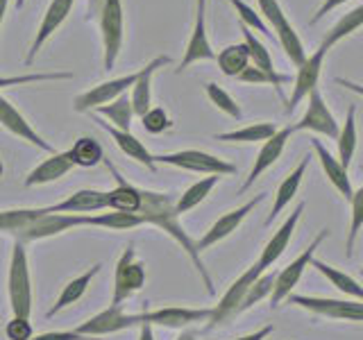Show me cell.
Returning <instances> with one entry per match:
<instances>
[{
	"instance_id": "obj_1",
	"label": "cell",
	"mask_w": 363,
	"mask_h": 340,
	"mask_svg": "<svg viewBox=\"0 0 363 340\" xmlns=\"http://www.w3.org/2000/svg\"><path fill=\"white\" fill-rule=\"evenodd\" d=\"M141 191V207H139V213L145 225H155L159 227L162 232H166L173 241L184 249L186 256L193 261V266H196L198 275L204 283V288H207L209 295L216 293L213 288V281L209 277L207 268H204L202 259L196 249V241L189 236V232L184 230V225L179 220V213L175 211V200L170 193H164V191H150V188H139Z\"/></svg>"
},
{
	"instance_id": "obj_2",
	"label": "cell",
	"mask_w": 363,
	"mask_h": 340,
	"mask_svg": "<svg viewBox=\"0 0 363 340\" xmlns=\"http://www.w3.org/2000/svg\"><path fill=\"white\" fill-rule=\"evenodd\" d=\"M98 18L102 37V66L111 71L123 50L125 16L121 0H86V21Z\"/></svg>"
},
{
	"instance_id": "obj_3",
	"label": "cell",
	"mask_w": 363,
	"mask_h": 340,
	"mask_svg": "<svg viewBox=\"0 0 363 340\" xmlns=\"http://www.w3.org/2000/svg\"><path fill=\"white\" fill-rule=\"evenodd\" d=\"M7 295H9L11 315L30 317V313H32V279H30L28 252H26V245L23 243H14V247H11Z\"/></svg>"
},
{
	"instance_id": "obj_4",
	"label": "cell",
	"mask_w": 363,
	"mask_h": 340,
	"mask_svg": "<svg viewBox=\"0 0 363 340\" xmlns=\"http://www.w3.org/2000/svg\"><path fill=\"white\" fill-rule=\"evenodd\" d=\"M257 3H259V16H264L270 23L272 30H275V37L281 45L284 55H286L289 62L298 68L304 62L306 50H304V43L300 39V34L295 32L289 16L284 14L279 0H257Z\"/></svg>"
},
{
	"instance_id": "obj_5",
	"label": "cell",
	"mask_w": 363,
	"mask_h": 340,
	"mask_svg": "<svg viewBox=\"0 0 363 340\" xmlns=\"http://www.w3.org/2000/svg\"><path fill=\"white\" fill-rule=\"evenodd\" d=\"M152 159H155V164L182 168V170H189V173H198V175L225 177V175L236 173L234 164L204 150H177V152H166V154H152Z\"/></svg>"
},
{
	"instance_id": "obj_6",
	"label": "cell",
	"mask_w": 363,
	"mask_h": 340,
	"mask_svg": "<svg viewBox=\"0 0 363 340\" xmlns=\"http://www.w3.org/2000/svg\"><path fill=\"white\" fill-rule=\"evenodd\" d=\"M145 279H147L145 264L136 259L134 245H128V247L123 249L121 259L116 261L111 306H123V302H128L132 295H136L145 286Z\"/></svg>"
},
{
	"instance_id": "obj_7",
	"label": "cell",
	"mask_w": 363,
	"mask_h": 340,
	"mask_svg": "<svg viewBox=\"0 0 363 340\" xmlns=\"http://www.w3.org/2000/svg\"><path fill=\"white\" fill-rule=\"evenodd\" d=\"M325 238H329V230H320L313 241L309 243V247L304 249V252L291 261V264L286 268H281L279 272H275V283H272V293H270V306L272 309H277V306L289 298V295H293V288L298 286V281L302 279V275L306 272V268L311 266V259L315 256V249L323 245Z\"/></svg>"
},
{
	"instance_id": "obj_8",
	"label": "cell",
	"mask_w": 363,
	"mask_h": 340,
	"mask_svg": "<svg viewBox=\"0 0 363 340\" xmlns=\"http://www.w3.org/2000/svg\"><path fill=\"white\" fill-rule=\"evenodd\" d=\"M289 304L304 309L313 315L332 317V320L361 322L363 304L361 300H336V298H318V295H289Z\"/></svg>"
},
{
	"instance_id": "obj_9",
	"label": "cell",
	"mask_w": 363,
	"mask_h": 340,
	"mask_svg": "<svg viewBox=\"0 0 363 340\" xmlns=\"http://www.w3.org/2000/svg\"><path fill=\"white\" fill-rule=\"evenodd\" d=\"M268 193H257V196L252 200H247L245 204H241L238 209H232V211H227L223 213L218 220H216L207 232H204L200 236V241H196V249H198V254L204 252V249H209L213 245H218L220 241H225V238H230L238 227H241V222L247 218L250 213H252L261 202L266 200Z\"/></svg>"
},
{
	"instance_id": "obj_10",
	"label": "cell",
	"mask_w": 363,
	"mask_h": 340,
	"mask_svg": "<svg viewBox=\"0 0 363 340\" xmlns=\"http://www.w3.org/2000/svg\"><path fill=\"white\" fill-rule=\"evenodd\" d=\"M75 227H84V215H71V213H48L45 207H41V213L34 218L26 230L16 238V243H34L43 241V238L60 236L64 232H71Z\"/></svg>"
},
{
	"instance_id": "obj_11",
	"label": "cell",
	"mask_w": 363,
	"mask_h": 340,
	"mask_svg": "<svg viewBox=\"0 0 363 340\" xmlns=\"http://www.w3.org/2000/svg\"><path fill=\"white\" fill-rule=\"evenodd\" d=\"M304 207L306 204L304 202H298V207H295L289 215H286V220H284L279 227H277V232H272V236L268 238V243L264 245V249H261V254L257 259V264L255 268L259 272H266L270 270L272 266L277 264L279 256L286 252V247L291 243V238L295 234V227H298L300 218H302V213H304Z\"/></svg>"
},
{
	"instance_id": "obj_12",
	"label": "cell",
	"mask_w": 363,
	"mask_h": 340,
	"mask_svg": "<svg viewBox=\"0 0 363 340\" xmlns=\"http://www.w3.org/2000/svg\"><path fill=\"white\" fill-rule=\"evenodd\" d=\"M139 313H125L123 306H109V309L100 311L98 315L89 317L86 322L75 327L77 334H82L84 338H98V336H107V334H118L125 329L139 327Z\"/></svg>"
},
{
	"instance_id": "obj_13",
	"label": "cell",
	"mask_w": 363,
	"mask_h": 340,
	"mask_svg": "<svg viewBox=\"0 0 363 340\" xmlns=\"http://www.w3.org/2000/svg\"><path fill=\"white\" fill-rule=\"evenodd\" d=\"M306 111L302 113V118L293 125L295 132H318V134H325L327 139H336L338 136V123L334 118L332 109L327 107V102L320 94V89H313L309 96H306Z\"/></svg>"
},
{
	"instance_id": "obj_14",
	"label": "cell",
	"mask_w": 363,
	"mask_h": 340,
	"mask_svg": "<svg viewBox=\"0 0 363 340\" xmlns=\"http://www.w3.org/2000/svg\"><path fill=\"white\" fill-rule=\"evenodd\" d=\"M293 134H295L293 125H286V128H279L275 134L270 136V139L264 141V145H261V150H259V154H257V159H255L252 168H250V173H247L245 181L241 184V188H238V196H243V193H245L247 188H252V186H255V181H257L261 175H264L270 166H275V162L281 157V152L286 150V145H289V141H291V136H293Z\"/></svg>"
},
{
	"instance_id": "obj_15",
	"label": "cell",
	"mask_w": 363,
	"mask_h": 340,
	"mask_svg": "<svg viewBox=\"0 0 363 340\" xmlns=\"http://www.w3.org/2000/svg\"><path fill=\"white\" fill-rule=\"evenodd\" d=\"M259 275H261V272L252 266V268H247L236 281L230 283V288L225 290L220 302L211 309V315H209V320H207V329H216L218 324H225L227 320H232V317L238 313V306H241L245 293L250 288V283H252Z\"/></svg>"
},
{
	"instance_id": "obj_16",
	"label": "cell",
	"mask_w": 363,
	"mask_h": 340,
	"mask_svg": "<svg viewBox=\"0 0 363 340\" xmlns=\"http://www.w3.org/2000/svg\"><path fill=\"white\" fill-rule=\"evenodd\" d=\"M211 309H189V306H164V309L139 313L141 324L164 327V329H184L198 322H207Z\"/></svg>"
},
{
	"instance_id": "obj_17",
	"label": "cell",
	"mask_w": 363,
	"mask_h": 340,
	"mask_svg": "<svg viewBox=\"0 0 363 340\" xmlns=\"http://www.w3.org/2000/svg\"><path fill=\"white\" fill-rule=\"evenodd\" d=\"M136 77H139V71L128 73V75L116 77V79H109V82H100L96 86H91L89 91L79 94L73 100V109L79 111V113H84V111H94V109H98L102 105H107V102L116 100L128 89H132V84L136 82Z\"/></svg>"
},
{
	"instance_id": "obj_18",
	"label": "cell",
	"mask_w": 363,
	"mask_h": 340,
	"mask_svg": "<svg viewBox=\"0 0 363 340\" xmlns=\"http://www.w3.org/2000/svg\"><path fill=\"white\" fill-rule=\"evenodd\" d=\"M0 125L9 132V134H14L16 139L21 141H26L30 145H34L37 150H43V152H55V147L43 139V136L32 128V125L26 120V116L11 105V102L5 98V96H0Z\"/></svg>"
},
{
	"instance_id": "obj_19",
	"label": "cell",
	"mask_w": 363,
	"mask_h": 340,
	"mask_svg": "<svg viewBox=\"0 0 363 340\" xmlns=\"http://www.w3.org/2000/svg\"><path fill=\"white\" fill-rule=\"evenodd\" d=\"M325 55H327L325 50L315 48V52L306 55L304 62L298 66V75H295V82H293V94L289 98L286 113H291L302 100H306V96H309L313 89H318V79H320V73H323Z\"/></svg>"
},
{
	"instance_id": "obj_20",
	"label": "cell",
	"mask_w": 363,
	"mask_h": 340,
	"mask_svg": "<svg viewBox=\"0 0 363 340\" xmlns=\"http://www.w3.org/2000/svg\"><path fill=\"white\" fill-rule=\"evenodd\" d=\"M73 5H75V0H50L48 9H45V14H43L41 26L37 30V37H34L30 50L26 55V66L34 64V60H37V55L45 45V41H48L52 34L60 30V26L68 18V14H71Z\"/></svg>"
},
{
	"instance_id": "obj_21",
	"label": "cell",
	"mask_w": 363,
	"mask_h": 340,
	"mask_svg": "<svg viewBox=\"0 0 363 340\" xmlns=\"http://www.w3.org/2000/svg\"><path fill=\"white\" fill-rule=\"evenodd\" d=\"M107 191H96V188H79L66 200L45 207L48 213H71V215H84V213H96V211H107Z\"/></svg>"
},
{
	"instance_id": "obj_22",
	"label": "cell",
	"mask_w": 363,
	"mask_h": 340,
	"mask_svg": "<svg viewBox=\"0 0 363 340\" xmlns=\"http://www.w3.org/2000/svg\"><path fill=\"white\" fill-rule=\"evenodd\" d=\"M170 62L173 60H170L168 55H159L139 71V77H136V82L132 84V94H130V105H132L134 116L141 118L143 113L152 107V75L159 71V68L168 66Z\"/></svg>"
},
{
	"instance_id": "obj_23",
	"label": "cell",
	"mask_w": 363,
	"mask_h": 340,
	"mask_svg": "<svg viewBox=\"0 0 363 340\" xmlns=\"http://www.w3.org/2000/svg\"><path fill=\"white\" fill-rule=\"evenodd\" d=\"M94 120L111 136L113 143L118 145V150H121L125 157H128V159H134L136 164H141V166H145L147 170H150V173H155V170H157V164H155V159H152V152L147 150L143 141L136 139V136H134L132 132H123V130L111 128V125H109L107 120H102V118H98V116H94Z\"/></svg>"
},
{
	"instance_id": "obj_24",
	"label": "cell",
	"mask_w": 363,
	"mask_h": 340,
	"mask_svg": "<svg viewBox=\"0 0 363 340\" xmlns=\"http://www.w3.org/2000/svg\"><path fill=\"white\" fill-rule=\"evenodd\" d=\"M102 164L107 166V170L113 175V179H116V188L107 191L109 209L125 211V213H136V211H139V207H141V191H139V186L130 184V181L118 173V168L113 166L109 159H102Z\"/></svg>"
},
{
	"instance_id": "obj_25",
	"label": "cell",
	"mask_w": 363,
	"mask_h": 340,
	"mask_svg": "<svg viewBox=\"0 0 363 340\" xmlns=\"http://www.w3.org/2000/svg\"><path fill=\"white\" fill-rule=\"evenodd\" d=\"M207 60H216V52H213L211 43H209V37H207V23H204V11H196V26H193L191 39L186 43V50H184V57H182V62H179L177 73L186 71L191 64L207 62Z\"/></svg>"
},
{
	"instance_id": "obj_26",
	"label": "cell",
	"mask_w": 363,
	"mask_h": 340,
	"mask_svg": "<svg viewBox=\"0 0 363 340\" xmlns=\"http://www.w3.org/2000/svg\"><path fill=\"white\" fill-rule=\"evenodd\" d=\"M311 147H313V152H315V157H318V162H320V166H323V173H325V177H327V181L332 184L340 196H343L345 200H350L352 198V181H350V175H347V170L340 166V162L338 159L327 150V147L318 141V139H311Z\"/></svg>"
},
{
	"instance_id": "obj_27",
	"label": "cell",
	"mask_w": 363,
	"mask_h": 340,
	"mask_svg": "<svg viewBox=\"0 0 363 340\" xmlns=\"http://www.w3.org/2000/svg\"><path fill=\"white\" fill-rule=\"evenodd\" d=\"M75 166L71 162V157L66 152H52L45 162H41L37 168H32L28 177H26V186L32 188V186H43V184H50V181H57L66 177L71 173Z\"/></svg>"
},
{
	"instance_id": "obj_28",
	"label": "cell",
	"mask_w": 363,
	"mask_h": 340,
	"mask_svg": "<svg viewBox=\"0 0 363 340\" xmlns=\"http://www.w3.org/2000/svg\"><path fill=\"white\" fill-rule=\"evenodd\" d=\"M309 154H304L302 157V162L293 168V173L289 177H284L281 179V184L277 186V193H275V202H272V209L268 213V218H266V225H272V220L277 218V215L289 207L291 200L298 196V188L302 184V177L306 173V166H309Z\"/></svg>"
},
{
	"instance_id": "obj_29",
	"label": "cell",
	"mask_w": 363,
	"mask_h": 340,
	"mask_svg": "<svg viewBox=\"0 0 363 340\" xmlns=\"http://www.w3.org/2000/svg\"><path fill=\"white\" fill-rule=\"evenodd\" d=\"M102 270V264H96L91 270H86L84 275H79V277H75V279H71L64 286V290L60 293V298H57V302L50 306L48 309V317H55L57 313H62L64 309H68L71 304H75V302H79L82 300V295L89 290V286H91V281L96 279V275Z\"/></svg>"
},
{
	"instance_id": "obj_30",
	"label": "cell",
	"mask_w": 363,
	"mask_h": 340,
	"mask_svg": "<svg viewBox=\"0 0 363 340\" xmlns=\"http://www.w3.org/2000/svg\"><path fill=\"white\" fill-rule=\"evenodd\" d=\"M311 268H315L320 275L332 283V286L338 290V293H343L345 298H352V300H363V290H361V283L352 277V275H347V272H343V270H338V268H334V266H329L327 261H320V259H311Z\"/></svg>"
},
{
	"instance_id": "obj_31",
	"label": "cell",
	"mask_w": 363,
	"mask_h": 340,
	"mask_svg": "<svg viewBox=\"0 0 363 340\" xmlns=\"http://www.w3.org/2000/svg\"><path fill=\"white\" fill-rule=\"evenodd\" d=\"M84 225L102 227V230H111V232H128V230H134V227L145 225V222L139 213H125V211L107 209L105 213L84 215Z\"/></svg>"
},
{
	"instance_id": "obj_32",
	"label": "cell",
	"mask_w": 363,
	"mask_h": 340,
	"mask_svg": "<svg viewBox=\"0 0 363 340\" xmlns=\"http://www.w3.org/2000/svg\"><path fill=\"white\" fill-rule=\"evenodd\" d=\"M361 23H363V5L354 7V9L350 11V14L340 16V18L336 21V26L323 37V41H320V45H318V48L325 50V52H327V50H332L338 41H343V39L352 37V34H354V32L361 28Z\"/></svg>"
},
{
	"instance_id": "obj_33",
	"label": "cell",
	"mask_w": 363,
	"mask_h": 340,
	"mask_svg": "<svg viewBox=\"0 0 363 340\" xmlns=\"http://www.w3.org/2000/svg\"><path fill=\"white\" fill-rule=\"evenodd\" d=\"M94 116H98V118H107L111 128L123 130V132H130V128H132V118H134V111H132V105H130L128 94H123V96H118L116 100H111V102H107V105L98 107Z\"/></svg>"
},
{
	"instance_id": "obj_34",
	"label": "cell",
	"mask_w": 363,
	"mask_h": 340,
	"mask_svg": "<svg viewBox=\"0 0 363 340\" xmlns=\"http://www.w3.org/2000/svg\"><path fill=\"white\" fill-rule=\"evenodd\" d=\"M336 145H338V162L345 170L352 164V157H354L357 150V107L350 105L347 109V118L343 128H338V136H336Z\"/></svg>"
},
{
	"instance_id": "obj_35",
	"label": "cell",
	"mask_w": 363,
	"mask_h": 340,
	"mask_svg": "<svg viewBox=\"0 0 363 340\" xmlns=\"http://www.w3.org/2000/svg\"><path fill=\"white\" fill-rule=\"evenodd\" d=\"M277 130L279 128L272 123H252V125H245V128H241V130L216 134V141H223V143H259V141L270 139Z\"/></svg>"
},
{
	"instance_id": "obj_36",
	"label": "cell",
	"mask_w": 363,
	"mask_h": 340,
	"mask_svg": "<svg viewBox=\"0 0 363 340\" xmlns=\"http://www.w3.org/2000/svg\"><path fill=\"white\" fill-rule=\"evenodd\" d=\"M66 154L71 157L73 166H79V168H94V166L102 164V159H105L102 145L94 139V136H79L71 150H66Z\"/></svg>"
},
{
	"instance_id": "obj_37",
	"label": "cell",
	"mask_w": 363,
	"mask_h": 340,
	"mask_svg": "<svg viewBox=\"0 0 363 340\" xmlns=\"http://www.w3.org/2000/svg\"><path fill=\"white\" fill-rule=\"evenodd\" d=\"M223 177L218 175H207L204 179L196 181V184H191L184 193L179 196V200L175 202V211L177 213H186L191 209H196L198 204H202L204 200H207V196L213 191V186L218 184Z\"/></svg>"
},
{
	"instance_id": "obj_38",
	"label": "cell",
	"mask_w": 363,
	"mask_h": 340,
	"mask_svg": "<svg viewBox=\"0 0 363 340\" xmlns=\"http://www.w3.org/2000/svg\"><path fill=\"white\" fill-rule=\"evenodd\" d=\"M216 62H218V68L223 75L236 77L250 64L245 43H230L227 48H223L218 55H216Z\"/></svg>"
},
{
	"instance_id": "obj_39",
	"label": "cell",
	"mask_w": 363,
	"mask_h": 340,
	"mask_svg": "<svg viewBox=\"0 0 363 340\" xmlns=\"http://www.w3.org/2000/svg\"><path fill=\"white\" fill-rule=\"evenodd\" d=\"M241 30H243V43H245V48H247L250 64L261 68V71L268 73V75H277L275 66H272V57H270L266 45L261 43V39L257 37L252 30H247L245 26H241Z\"/></svg>"
},
{
	"instance_id": "obj_40",
	"label": "cell",
	"mask_w": 363,
	"mask_h": 340,
	"mask_svg": "<svg viewBox=\"0 0 363 340\" xmlns=\"http://www.w3.org/2000/svg\"><path fill=\"white\" fill-rule=\"evenodd\" d=\"M272 283H275V270L261 272V275H259L252 283H250V288H247V293H245V298H243L241 306H238V313H236V315L245 313L247 309H252V306H257L261 300L270 298Z\"/></svg>"
},
{
	"instance_id": "obj_41",
	"label": "cell",
	"mask_w": 363,
	"mask_h": 340,
	"mask_svg": "<svg viewBox=\"0 0 363 340\" xmlns=\"http://www.w3.org/2000/svg\"><path fill=\"white\" fill-rule=\"evenodd\" d=\"M73 73L68 71H52V73H23V75H0V91L7 86H21V84H37V82H62L71 79Z\"/></svg>"
},
{
	"instance_id": "obj_42",
	"label": "cell",
	"mask_w": 363,
	"mask_h": 340,
	"mask_svg": "<svg viewBox=\"0 0 363 340\" xmlns=\"http://www.w3.org/2000/svg\"><path fill=\"white\" fill-rule=\"evenodd\" d=\"M347 202L352 204V222H350V232H347V238H345V254H347V259H352L359 232L363 227V188L352 191V198Z\"/></svg>"
},
{
	"instance_id": "obj_43",
	"label": "cell",
	"mask_w": 363,
	"mask_h": 340,
	"mask_svg": "<svg viewBox=\"0 0 363 340\" xmlns=\"http://www.w3.org/2000/svg\"><path fill=\"white\" fill-rule=\"evenodd\" d=\"M204 91H207V98L211 100V105H216L223 113H227L230 118L241 120V116H243L241 107H238V102H236L230 94H227V91H225L220 84L207 82V84H204Z\"/></svg>"
},
{
	"instance_id": "obj_44",
	"label": "cell",
	"mask_w": 363,
	"mask_h": 340,
	"mask_svg": "<svg viewBox=\"0 0 363 340\" xmlns=\"http://www.w3.org/2000/svg\"><path fill=\"white\" fill-rule=\"evenodd\" d=\"M236 79H241V82H245V84H272L277 89V94H281V84L284 82H289V75H284V73H277V75H268V73H264L261 68H257V66H252V64H247L241 73L236 75Z\"/></svg>"
},
{
	"instance_id": "obj_45",
	"label": "cell",
	"mask_w": 363,
	"mask_h": 340,
	"mask_svg": "<svg viewBox=\"0 0 363 340\" xmlns=\"http://www.w3.org/2000/svg\"><path fill=\"white\" fill-rule=\"evenodd\" d=\"M230 5L234 7L238 21H241V26H245L247 30H257L261 34H266V37H272V32L268 30V26L264 23V18L259 16V11H255L252 7H250L247 3H243V0H230Z\"/></svg>"
},
{
	"instance_id": "obj_46",
	"label": "cell",
	"mask_w": 363,
	"mask_h": 340,
	"mask_svg": "<svg viewBox=\"0 0 363 340\" xmlns=\"http://www.w3.org/2000/svg\"><path fill=\"white\" fill-rule=\"evenodd\" d=\"M141 125L147 134H162L173 128V120H170L168 111L164 107H150L141 116Z\"/></svg>"
},
{
	"instance_id": "obj_47",
	"label": "cell",
	"mask_w": 363,
	"mask_h": 340,
	"mask_svg": "<svg viewBox=\"0 0 363 340\" xmlns=\"http://www.w3.org/2000/svg\"><path fill=\"white\" fill-rule=\"evenodd\" d=\"M5 334L9 340H30L34 336V329L30 324V317H16L11 315V320L5 327Z\"/></svg>"
},
{
	"instance_id": "obj_48",
	"label": "cell",
	"mask_w": 363,
	"mask_h": 340,
	"mask_svg": "<svg viewBox=\"0 0 363 340\" xmlns=\"http://www.w3.org/2000/svg\"><path fill=\"white\" fill-rule=\"evenodd\" d=\"M30 340H89V338H84L82 334H77L75 329H71V332H45L39 336H32Z\"/></svg>"
},
{
	"instance_id": "obj_49",
	"label": "cell",
	"mask_w": 363,
	"mask_h": 340,
	"mask_svg": "<svg viewBox=\"0 0 363 340\" xmlns=\"http://www.w3.org/2000/svg\"><path fill=\"white\" fill-rule=\"evenodd\" d=\"M343 3H347V0H325V3H323L320 7H318V11L313 14V18L309 21V26H315V23H320V21L329 14V11L336 9V7H340Z\"/></svg>"
},
{
	"instance_id": "obj_50",
	"label": "cell",
	"mask_w": 363,
	"mask_h": 340,
	"mask_svg": "<svg viewBox=\"0 0 363 340\" xmlns=\"http://www.w3.org/2000/svg\"><path fill=\"white\" fill-rule=\"evenodd\" d=\"M270 334H272V324H268V327H261V329H257V332H252V334H245V336L236 338V340H266Z\"/></svg>"
},
{
	"instance_id": "obj_51",
	"label": "cell",
	"mask_w": 363,
	"mask_h": 340,
	"mask_svg": "<svg viewBox=\"0 0 363 340\" xmlns=\"http://www.w3.org/2000/svg\"><path fill=\"white\" fill-rule=\"evenodd\" d=\"M139 340H155V327L139 324Z\"/></svg>"
},
{
	"instance_id": "obj_52",
	"label": "cell",
	"mask_w": 363,
	"mask_h": 340,
	"mask_svg": "<svg viewBox=\"0 0 363 340\" xmlns=\"http://www.w3.org/2000/svg\"><path fill=\"white\" fill-rule=\"evenodd\" d=\"M7 7H9V0H0V28H3V21L7 14Z\"/></svg>"
},
{
	"instance_id": "obj_53",
	"label": "cell",
	"mask_w": 363,
	"mask_h": 340,
	"mask_svg": "<svg viewBox=\"0 0 363 340\" xmlns=\"http://www.w3.org/2000/svg\"><path fill=\"white\" fill-rule=\"evenodd\" d=\"M207 7V0H196V11H204Z\"/></svg>"
},
{
	"instance_id": "obj_54",
	"label": "cell",
	"mask_w": 363,
	"mask_h": 340,
	"mask_svg": "<svg viewBox=\"0 0 363 340\" xmlns=\"http://www.w3.org/2000/svg\"><path fill=\"white\" fill-rule=\"evenodd\" d=\"M175 340H196V336H193L191 332H184L179 338H175Z\"/></svg>"
},
{
	"instance_id": "obj_55",
	"label": "cell",
	"mask_w": 363,
	"mask_h": 340,
	"mask_svg": "<svg viewBox=\"0 0 363 340\" xmlns=\"http://www.w3.org/2000/svg\"><path fill=\"white\" fill-rule=\"evenodd\" d=\"M23 5H26V0H16V9H21Z\"/></svg>"
},
{
	"instance_id": "obj_56",
	"label": "cell",
	"mask_w": 363,
	"mask_h": 340,
	"mask_svg": "<svg viewBox=\"0 0 363 340\" xmlns=\"http://www.w3.org/2000/svg\"><path fill=\"white\" fill-rule=\"evenodd\" d=\"M3 173H5V166H3V159H0V177H3Z\"/></svg>"
}]
</instances>
